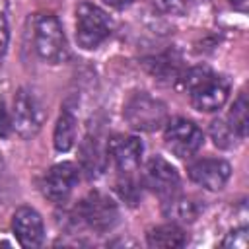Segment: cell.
I'll list each match as a JSON object with an SVG mask.
<instances>
[{"label":"cell","mask_w":249,"mask_h":249,"mask_svg":"<svg viewBox=\"0 0 249 249\" xmlns=\"http://www.w3.org/2000/svg\"><path fill=\"white\" fill-rule=\"evenodd\" d=\"M181 82H183V88L191 95L193 107L204 113L218 111L226 103L228 93H230L228 82L206 66L189 68L183 74Z\"/></svg>","instance_id":"6da1fadb"},{"label":"cell","mask_w":249,"mask_h":249,"mask_svg":"<svg viewBox=\"0 0 249 249\" xmlns=\"http://www.w3.org/2000/svg\"><path fill=\"white\" fill-rule=\"evenodd\" d=\"M35 49L39 56L51 64H58L68 58L66 37L56 16L39 14L35 18Z\"/></svg>","instance_id":"7a4b0ae2"},{"label":"cell","mask_w":249,"mask_h":249,"mask_svg":"<svg viewBox=\"0 0 249 249\" xmlns=\"http://www.w3.org/2000/svg\"><path fill=\"white\" fill-rule=\"evenodd\" d=\"M111 35L109 16L95 4L82 2L76 8V41L82 49H95Z\"/></svg>","instance_id":"3957f363"},{"label":"cell","mask_w":249,"mask_h":249,"mask_svg":"<svg viewBox=\"0 0 249 249\" xmlns=\"http://www.w3.org/2000/svg\"><path fill=\"white\" fill-rule=\"evenodd\" d=\"M123 115L132 128L144 130V132H154L161 128L167 121L165 105L148 93H134L126 101Z\"/></svg>","instance_id":"277c9868"},{"label":"cell","mask_w":249,"mask_h":249,"mask_svg":"<svg viewBox=\"0 0 249 249\" xmlns=\"http://www.w3.org/2000/svg\"><path fill=\"white\" fill-rule=\"evenodd\" d=\"M45 123V111L37 95L21 88L14 97V111H12V126L21 138H33Z\"/></svg>","instance_id":"5b68a950"},{"label":"cell","mask_w":249,"mask_h":249,"mask_svg":"<svg viewBox=\"0 0 249 249\" xmlns=\"http://www.w3.org/2000/svg\"><path fill=\"white\" fill-rule=\"evenodd\" d=\"M78 216L95 231H107L117 224L119 208L113 198L99 191L88 193L78 204Z\"/></svg>","instance_id":"8992f818"},{"label":"cell","mask_w":249,"mask_h":249,"mask_svg":"<svg viewBox=\"0 0 249 249\" xmlns=\"http://www.w3.org/2000/svg\"><path fill=\"white\" fill-rule=\"evenodd\" d=\"M204 142L202 130L187 119H173L165 126V144L177 158H191Z\"/></svg>","instance_id":"52a82bcc"},{"label":"cell","mask_w":249,"mask_h":249,"mask_svg":"<svg viewBox=\"0 0 249 249\" xmlns=\"http://www.w3.org/2000/svg\"><path fill=\"white\" fill-rule=\"evenodd\" d=\"M144 185L160 196H173L179 191L181 179L177 169L161 156H154L144 169Z\"/></svg>","instance_id":"ba28073f"},{"label":"cell","mask_w":249,"mask_h":249,"mask_svg":"<svg viewBox=\"0 0 249 249\" xmlns=\"http://www.w3.org/2000/svg\"><path fill=\"white\" fill-rule=\"evenodd\" d=\"M76 181H78V167L74 163L70 161L56 163L49 169V173L43 179V193L49 200L60 204L70 196Z\"/></svg>","instance_id":"9c48e42d"},{"label":"cell","mask_w":249,"mask_h":249,"mask_svg":"<svg viewBox=\"0 0 249 249\" xmlns=\"http://www.w3.org/2000/svg\"><path fill=\"white\" fill-rule=\"evenodd\" d=\"M230 173H231L230 163L224 160H216V158L196 160L189 165L191 181H195L196 185L208 191H220L228 183Z\"/></svg>","instance_id":"30bf717a"},{"label":"cell","mask_w":249,"mask_h":249,"mask_svg":"<svg viewBox=\"0 0 249 249\" xmlns=\"http://www.w3.org/2000/svg\"><path fill=\"white\" fill-rule=\"evenodd\" d=\"M144 146L140 138L136 136H113L107 144V156L113 160L119 171L123 173H132L138 169L140 160H142Z\"/></svg>","instance_id":"8fae6325"},{"label":"cell","mask_w":249,"mask_h":249,"mask_svg":"<svg viewBox=\"0 0 249 249\" xmlns=\"http://www.w3.org/2000/svg\"><path fill=\"white\" fill-rule=\"evenodd\" d=\"M12 230L21 247H39L45 239L43 218L39 216L37 210L29 208V206H21L14 212Z\"/></svg>","instance_id":"7c38bea8"},{"label":"cell","mask_w":249,"mask_h":249,"mask_svg":"<svg viewBox=\"0 0 249 249\" xmlns=\"http://www.w3.org/2000/svg\"><path fill=\"white\" fill-rule=\"evenodd\" d=\"M150 247H163V249H175L183 247L187 243L185 231L175 224H163L158 228H152L146 235Z\"/></svg>","instance_id":"4fadbf2b"},{"label":"cell","mask_w":249,"mask_h":249,"mask_svg":"<svg viewBox=\"0 0 249 249\" xmlns=\"http://www.w3.org/2000/svg\"><path fill=\"white\" fill-rule=\"evenodd\" d=\"M74 140H76V119L68 109H64L56 121L53 144L58 152H68L74 146Z\"/></svg>","instance_id":"5bb4252c"},{"label":"cell","mask_w":249,"mask_h":249,"mask_svg":"<svg viewBox=\"0 0 249 249\" xmlns=\"http://www.w3.org/2000/svg\"><path fill=\"white\" fill-rule=\"evenodd\" d=\"M247 109H249L247 97H245V93H239L231 105L230 115H228V124L231 126V130L235 132L237 138H245V134H247Z\"/></svg>","instance_id":"9a60e30c"},{"label":"cell","mask_w":249,"mask_h":249,"mask_svg":"<svg viewBox=\"0 0 249 249\" xmlns=\"http://www.w3.org/2000/svg\"><path fill=\"white\" fill-rule=\"evenodd\" d=\"M154 62L146 60V66L148 70L154 74V76H160V78H171V76H177V68H179V58H173L169 53L163 54V56H158V58H152Z\"/></svg>","instance_id":"2e32d148"},{"label":"cell","mask_w":249,"mask_h":249,"mask_svg":"<svg viewBox=\"0 0 249 249\" xmlns=\"http://www.w3.org/2000/svg\"><path fill=\"white\" fill-rule=\"evenodd\" d=\"M210 136H212L214 144L220 146V148H230L233 138H237L235 132L231 130V126L226 121H214L210 124Z\"/></svg>","instance_id":"e0dca14e"},{"label":"cell","mask_w":249,"mask_h":249,"mask_svg":"<svg viewBox=\"0 0 249 249\" xmlns=\"http://www.w3.org/2000/svg\"><path fill=\"white\" fill-rule=\"evenodd\" d=\"M249 243V235H247V228H237L231 230L226 239L222 241V247H231V249H245Z\"/></svg>","instance_id":"ac0fdd59"},{"label":"cell","mask_w":249,"mask_h":249,"mask_svg":"<svg viewBox=\"0 0 249 249\" xmlns=\"http://www.w3.org/2000/svg\"><path fill=\"white\" fill-rule=\"evenodd\" d=\"M191 2L193 0H154L158 10H161L163 14H183L191 6Z\"/></svg>","instance_id":"d6986e66"},{"label":"cell","mask_w":249,"mask_h":249,"mask_svg":"<svg viewBox=\"0 0 249 249\" xmlns=\"http://www.w3.org/2000/svg\"><path fill=\"white\" fill-rule=\"evenodd\" d=\"M12 130H14V126H12V115L8 113V109L4 107V103L0 101V136L6 138Z\"/></svg>","instance_id":"ffe728a7"},{"label":"cell","mask_w":249,"mask_h":249,"mask_svg":"<svg viewBox=\"0 0 249 249\" xmlns=\"http://www.w3.org/2000/svg\"><path fill=\"white\" fill-rule=\"evenodd\" d=\"M8 39H10L8 23H6V18L0 16V54L6 51V47H8Z\"/></svg>","instance_id":"44dd1931"},{"label":"cell","mask_w":249,"mask_h":249,"mask_svg":"<svg viewBox=\"0 0 249 249\" xmlns=\"http://www.w3.org/2000/svg\"><path fill=\"white\" fill-rule=\"evenodd\" d=\"M111 8H117V10H121V8H126L128 4H132L134 0H105Z\"/></svg>","instance_id":"7402d4cb"},{"label":"cell","mask_w":249,"mask_h":249,"mask_svg":"<svg viewBox=\"0 0 249 249\" xmlns=\"http://www.w3.org/2000/svg\"><path fill=\"white\" fill-rule=\"evenodd\" d=\"M247 2H249V0H230V4H231L235 10H239V12H245V10H247Z\"/></svg>","instance_id":"603a6c76"},{"label":"cell","mask_w":249,"mask_h":249,"mask_svg":"<svg viewBox=\"0 0 249 249\" xmlns=\"http://www.w3.org/2000/svg\"><path fill=\"white\" fill-rule=\"evenodd\" d=\"M0 171H2V158H0Z\"/></svg>","instance_id":"cb8c5ba5"}]
</instances>
